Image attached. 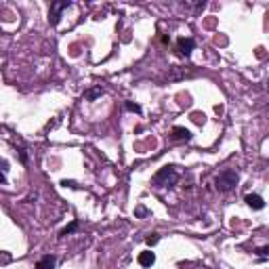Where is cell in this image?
<instances>
[{
	"label": "cell",
	"instance_id": "cell-11",
	"mask_svg": "<svg viewBox=\"0 0 269 269\" xmlns=\"http://www.w3.org/2000/svg\"><path fill=\"white\" fill-rule=\"evenodd\" d=\"M257 254H259V259H261V261H265V259H267V254H269V248H267V246H261L259 251H257Z\"/></svg>",
	"mask_w": 269,
	"mask_h": 269
},
{
	"label": "cell",
	"instance_id": "cell-16",
	"mask_svg": "<svg viewBox=\"0 0 269 269\" xmlns=\"http://www.w3.org/2000/svg\"><path fill=\"white\" fill-rule=\"evenodd\" d=\"M6 181V177H4V172H0V183H4Z\"/></svg>",
	"mask_w": 269,
	"mask_h": 269
},
{
	"label": "cell",
	"instance_id": "cell-5",
	"mask_svg": "<svg viewBox=\"0 0 269 269\" xmlns=\"http://www.w3.org/2000/svg\"><path fill=\"white\" fill-rule=\"evenodd\" d=\"M244 200H246V204H248V206H251V208H254V210H261V208H265V200H263V198H261L259 194H248V196L244 198Z\"/></svg>",
	"mask_w": 269,
	"mask_h": 269
},
{
	"label": "cell",
	"instance_id": "cell-14",
	"mask_svg": "<svg viewBox=\"0 0 269 269\" xmlns=\"http://www.w3.org/2000/svg\"><path fill=\"white\" fill-rule=\"evenodd\" d=\"M191 118H194L198 124H200V122H204V114H200V112H196V114H194V116H191Z\"/></svg>",
	"mask_w": 269,
	"mask_h": 269
},
{
	"label": "cell",
	"instance_id": "cell-10",
	"mask_svg": "<svg viewBox=\"0 0 269 269\" xmlns=\"http://www.w3.org/2000/svg\"><path fill=\"white\" fill-rule=\"evenodd\" d=\"M124 107H126V110H129V112H134V114H141V107H139L137 103H131V101H126V103H124Z\"/></svg>",
	"mask_w": 269,
	"mask_h": 269
},
{
	"label": "cell",
	"instance_id": "cell-4",
	"mask_svg": "<svg viewBox=\"0 0 269 269\" xmlns=\"http://www.w3.org/2000/svg\"><path fill=\"white\" fill-rule=\"evenodd\" d=\"M194 49H196L194 38H179V40H177V53L181 57H189Z\"/></svg>",
	"mask_w": 269,
	"mask_h": 269
},
{
	"label": "cell",
	"instance_id": "cell-12",
	"mask_svg": "<svg viewBox=\"0 0 269 269\" xmlns=\"http://www.w3.org/2000/svg\"><path fill=\"white\" fill-rule=\"evenodd\" d=\"M101 93H103L101 88H93V91H88V93H86V99H95V97H99Z\"/></svg>",
	"mask_w": 269,
	"mask_h": 269
},
{
	"label": "cell",
	"instance_id": "cell-15",
	"mask_svg": "<svg viewBox=\"0 0 269 269\" xmlns=\"http://www.w3.org/2000/svg\"><path fill=\"white\" fill-rule=\"evenodd\" d=\"M137 215H139V217H145V215H147V210H145L143 206H141V208H137Z\"/></svg>",
	"mask_w": 269,
	"mask_h": 269
},
{
	"label": "cell",
	"instance_id": "cell-1",
	"mask_svg": "<svg viewBox=\"0 0 269 269\" xmlns=\"http://www.w3.org/2000/svg\"><path fill=\"white\" fill-rule=\"evenodd\" d=\"M177 181H179V172L175 166H164L151 179V183L156 187H172V185H177Z\"/></svg>",
	"mask_w": 269,
	"mask_h": 269
},
{
	"label": "cell",
	"instance_id": "cell-8",
	"mask_svg": "<svg viewBox=\"0 0 269 269\" xmlns=\"http://www.w3.org/2000/svg\"><path fill=\"white\" fill-rule=\"evenodd\" d=\"M153 263H156V254H153V252L145 251V252L139 254V265L141 267H151Z\"/></svg>",
	"mask_w": 269,
	"mask_h": 269
},
{
	"label": "cell",
	"instance_id": "cell-9",
	"mask_svg": "<svg viewBox=\"0 0 269 269\" xmlns=\"http://www.w3.org/2000/svg\"><path fill=\"white\" fill-rule=\"evenodd\" d=\"M76 229H78V223H76V221H74V223H69V225H67V227H63L59 235H61V238H66V235H69V234H74V232H76Z\"/></svg>",
	"mask_w": 269,
	"mask_h": 269
},
{
	"label": "cell",
	"instance_id": "cell-3",
	"mask_svg": "<svg viewBox=\"0 0 269 269\" xmlns=\"http://www.w3.org/2000/svg\"><path fill=\"white\" fill-rule=\"evenodd\" d=\"M69 6V0H61V2H53L50 4V11H49V21L53 23V25H57L59 23V19H61V13L66 11Z\"/></svg>",
	"mask_w": 269,
	"mask_h": 269
},
{
	"label": "cell",
	"instance_id": "cell-2",
	"mask_svg": "<svg viewBox=\"0 0 269 269\" xmlns=\"http://www.w3.org/2000/svg\"><path fill=\"white\" fill-rule=\"evenodd\" d=\"M238 172L235 170H223L217 175L215 179V185H217V189L219 191H229V189H234L235 187V183H238Z\"/></svg>",
	"mask_w": 269,
	"mask_h": 269
},
{
	"label": "cell",
	"instance_id": "cell-6",
	"mask_svg": "<svg viewBox=\"0 0 269 269\" xmlns=\"http://www.w3.org/2000/svg\"><path fill=\"white\" fill-rule=\"evenodd\" d=\"M172 141H191V133L183 126H175L172 129Z\"/></svg>",
	"mask_w": 269,
	"mask_h": 269
},
{
	"label": "cell",
	"instance_id": "cell-7",
	"mask_svg": "<svg viewBox=\"0 0 269 269\" xmlns=\"http://www.w3.org/2000/svg\"><path fill=\"white\" fill-rule=\"evenodd\" d=\"M55 265H57V259L53 254H47V257H42L36 263V269H55Z\"/></svg>",
	"mask_w": 269,
	"mask_h": 269
},
{
	"label": "cell",
	"instance_id": "cell-13",
	"mask_svg": "<svg viewBox=\"0 0 269 269\" xmlns=\"http://www.w3.org/2000/svg\"><path fill=\"white\" fill-rule=\"evenodd\" d=\"M158 242V234H151V235H147V244L150 246H153Z\"/></svg>",
	"mask_w": 269,
	"mask_h": 269
}]
</instances>
